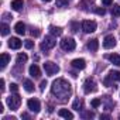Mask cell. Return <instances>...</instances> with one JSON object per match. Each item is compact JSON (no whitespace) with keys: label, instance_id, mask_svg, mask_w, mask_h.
<instances>
[{"label":"cell","instance_id":"6da1fadb","mask_svg":"<svg viewBox=\"0 0 120 120\" xmlns=\"http://www.w3.org/2000/svg\"><path fill=\"white\" fill-rule=\"evenodd\" d=\"M51 92L55 98H58L61 102H65L71 95H72V86L68 81L59 78L56 81L52 82V86H51Z\"/></svg>","mask_w":120,"mask_h":120},{"label":"cell","instance_id":"7a4b0ae2","mask_svg":"<svg viewBox=\"0 0 120 120\" xmlns=\"http://www.w3.org/2000/svg\"><path fill=\"white\" fill-rule=\"evenodd\" d=\"M20 103H21V98H20L17 93L10 95V96L7 98V105H9V107H10L11 110H17V109L20 107Z\"/></svg>","mask_w":120,"mask_h":120},{"label":"cell","instance_id":"3957f363","mask_svg":"<svg viewBox=\"0 0 120 120\" xmlns=\"http://www.w3.org/2000/svg\"><path fill=\"white\" fill-rule=\"evenodd\" d=\"M44 69H45V74L49 75V76H51V75H55V74L59 72V67H58L56 64L51 62V61H48V62L44 64Z\"/></svg>","mask_w":120,"mask_h":120},{"label":"cell","instance_id":"277c9868","mask_svg":"<svg viewBox=\"0 0 120 120\" xmlns=\"http://www.w3.org/2000/svg\"><path fill=\"white\" fill-rule=\"evenodd\" d=\"M75 47H76V42L74 41V38H64L61 41V48L64 51H72L75 49Z\"/></svg>","mask_w":120,"mask_h":120},{"label":"cell","instance_id":"5b68a950","mask_svg":"<svg viewBox=\"0 0 120 120\" xmlns=\"http://www.w3.org/2000/svg\"><path fill=\"white\" fill-rule=\"evenodd\" d=\"M113 81H120V72H119V71H110L109 75H107V78H105L103 83H105L106 86H110Z\"/></svg>","mask_w":120,"mask_h":120},{"label":"cell","instance_id":"8992f818","mask_svg":"<svg viewBox=\"0 0 120 120\" xmlns=\"http://www.w3.org/2000/svg\"><path fill=\"white\" fill-rule=\"evenodd\" d=\"M55 44H56V41H55L54 37H45V40L41 42V49L42 51H48V49L54 48Z\"/></svg>","mask_w":120,"mask_h":120},{"label":"cell","instance_id":"52a82bcc","mask_svg":"<svg viewBox=\"0 0 120 120\" xmlns=\"http://www.w3.org/2000/svg\"><path fill=\"white\" fill-rule=\"evenodd\" d=\"M96 82L92 78H88L83 83V92L85 93H90V92H96Z\"/></svg>","mask_w":120,"mask_h":120},{"label":"cell","instance_id":"ba28073f","mask_svg":"<svg viewBox=\"0 0 120 120\" xmlns=\"http://www.w3.org/2000/svg\"><path fill=\"white\" fill-rule=\"evenodd\" d=\"M82 30L85 33H88V34L93 33L96 30V23L92 21V20H85V21H82Z\"/></svg>","mask_w":120,"mask_h":120},{"label":"cell","instance_id":"9c48e42d","mask_svg":"<svg viewBox=\"0 0 120 120\" xmlns=\"http://www.w3.org/2000/svg\"><path fill=\"white\" fill-rule=\"evenodd\" d=\"M27 106H28V109H30L31 112H34V113H38L40 109H41V105H40V102H38L37 99H30V100L27 102Z\"/></svg>","mask_w":120,"mask_h":120},{"label":"cell","instance_id":"30bf717a","mask_svg":"<svg viewBox=\"0 0 120 120\" xmlns=\"http://www.w3.org/2000/svg\"><path fill=\"white\" fill-rule=\"evenodd\" d=\"M114 45H116V38H114L113 35H106L105 40H103V47H105L106 49H110V48H113Z\"/></svg>","mask_w":120,"mask_h":120},{"label":"cell","instance_id":"8fae6325","mask_svg":"<svg viewBox=\"0 0 120 120\" xmlns=\"http://www.w3.org/2000/svg\"><path fill=\"white\" fill-rule=\"evenodd\" d=\"M71 65L75 69H85L86 62H85V59H82V58H76V59H74V61L71 62Z\"/></svg>","mask_w":120,"mask_h":120},{"label":"cell","instance_id":"7c38bea8","mask_svg":"<svg viewBox=\"0 0 120 120\" xmlns=\"http://www.w3.org/2000/svg\"><path fill=\"white\" fill-rule=\"evenodd\" d=\"M21 45H23V42H21L19 38H16V37H11V38L9 40V47H10L11 49H19Z\"/></svg>","mask_w":120,"mask_h":120},{"label":"cell","instance_id":"4fadbf2b","mask_svg":"<svg viewBox=\"0 0 120 120\" xmlns=\"http://www.w3.org/2000/svg\"><path fill=\"white\" fill-rule=\"evenodd\" d=\"M106 58L109 59L112 64L120 67V55H119V54H109V55H106Z\"/></svg>","mask_w":120,"mask_h":120},{"label":"cell","instance_id":"5bb4252c","mask_svg":"<svg viewBox=\"0 0 120 120\" xmlns=\"http://www.w3.org/2000/svg\"><path fill=\"white\" fill-rule=\"evenodd\" d=\"M86 47H88V49L89 51H92V52H95V51H98V48H99V41L98 40H90V41H88V44H86Z\"/></svg>","mask_w":120,"mask_h":120},{"label":"cell","instance_id":"9a60e30c","mask_svg":"<svg viewBox=\"0 0 120 120\" xmlns=\"http://www.w3.org/2000/svg\"><path fill=\"white\" fill-rule=\"evenodd\" d=\"M23 7H24V2H23V0H13V2H11V9L13 10L20 11Z\"/></svg>","mask_w":120,"mask_h":120},{"label":"cell","instance_id":"2e32d148","mask_svg":"<svg viewBox=\"0 0 120 120\" xmlns=\"http://www.w3.org/2000/svg\"><path fill=\"white\" fill-rule=\"evenodd\" d=\"M30 75H31L33 78H40V76H41V71H40V68H38L35 64L30 67Z\"/></svg>","mask_w":120,"mask_h":120},{"label":"cell","instance_id":"e0dca14e","mask_svg":"<svg viewBox=\"0 0 120 120\" xmlns=\"http://www.w3.org/2000/svg\"><path fill=\"white\" fill-rule=\"evenodd\" d=\"M58 114L61 116V117H64V119H69V120H72V119H74L72 112H69V110H67V109H61V110L58 112Z\"/></svg>","mask_w":120,"mask_h":120},{"label":"cell","instance_id":"ac0fdd59","mask_svg":"<svg viewBox=\"0 0 120 120\" xmlns=\"http://www.w3.org/2000/svg\"><path fill=\"white\" fill-rule=\"evenodd\" d=\"M14 30H16V33L17 34H20V35H23V34H26V26H24V23H17L16 24V27H14Z\"/></svg>","mask_w":120,"mask_h":120},{"label":"cell","instance_id":"d6986e66","mask_svg":"<svg viewBox=\"0 0 120 120\" xmlns=\"http://www.w3.org/2000/svg\"><path fill=\"white\" fill-rule=\"evenodd\" d=\"M9 61H10L9 54H2V62H0V68L4 69V68H6V65L9 64Z\"/></svg>","mask_w":120,"mask_h":120},{"label":"cell","instance_id":"ffe728a7","mask_svg":"<svg viewBox=\"0 0 120 120\" xmlns=\"http://www.w3.org/2000/svg\"><path fill=\"white\" fill-rule=\"evenodd\" d=\"M24 89H26L28 93H31V92L34 90V85H33V82H31V81H28V79H27V81H24Z\"/></svg>","mask_w":120,"mask_h":120},{"label":"cell","instance_id":"44dd1931","mask_svg":"<svg viewBox=\"0 0 120 120\" xmlns=\"http://www.w3.org/2000/svg\"><path fill=\"white\" fill-rule=\"evenodd\" d=\"M49 31H51L52 35H56V37L62 34V30L59 28V27H55V26H51V27H49Z\"/></svg>","mask_w":120,"mask_h":120},{"label":"cell","instance_id":"7402d4cb","mask_svg":"<svg viewBox=\"0 0 120 120\" xmlns=\"http://www.w3.org/2000/svg\"><path fill=\"white\" fill-rule=\"evenodd\" d=\"M27 59H28V56H27L26 54H19V55H17V64L21 65V64H24V62L27 61Z\"/></svg>","mask_w":120,"mask_h":120},{"label":"cell","instance_id":"603a6c76","mask_svg":"<svg viewBox=\"0 0 120 120\" xmlns=\"http://www.w3.org/2000/svg\"><path fill=\"white\" fill-rule=\"evenodd\" d=\"M112 16L113 17H119L120 16V6L119 4H113V7H112Z\"/></svg>","mask_w":120,"mask_h":120},{"label":"cell","instance_id":"cb8c5ba5","mask_svg":"<svg viewBox=\"0 0 120 120\" xmlns=\"http://www.w3.org/2000/svg\"><path fill=\"white\" fill-rule=\"evenodd\" d=\"M0 30H2V35H7V34L10 33V27H9L6 23H3L2 26H0Z\"/></svg>","mask_w":120,"mask_h":120},{"label":"cell","instance_id":"d4e9b609","mask_svg":"<svg viewBox=\"0 0 120 120\" xmlns=\"http://www.w3.org/2000/svg\"><path fill=\"white\" fill-rule=\"evenodd\" d=\"M81 116H82V119H92V117H95V113L89 110V112H82Z\"/></svg>","mask_w":120,"mask_h":120},{"label":"cell","instance_id":"484cf974","mask_svg":"<svg viewBox=\"0 0 120 120\" xmlns=\"http://www.w3.org/2000/svg\"><path fill=\"white\" fill-rule=\"evenodd\" d=\"M56 7H68V0H56Z\"/></svg>","mask_w":120,"mask_h":120},{"label":"cell","instance_id":"4316f807","mask_svg":"<svg viewBox=\"0 0 120 120\" xmlns=\"http://www.w3.org/2000/svg\"><path fill=\"white\" fill-rule=\"evenodd\" d=\"M81 107H82V100L76 99V100L74 102V105H72V109H75V110H81Z\"/></svg>","mask_w":120,"mask_h":120},{"label":"cell","instance_id":"83f0119b","mask_svg":"<svg viewBox=\"0 0 120 120\" xmlns=\"http://www.w3.org/2000/svg\"><path fill=\"white\" fill-rule=\"evenodd\" d=\"M103 99L106 100V109H112V107L114 106V103H113V102L110 100V98H109V96H105Z\"/></svg>","mask_w":120,"mask_h":120},{"label":"cell","instance_id":"f1b7e54d","mask_svg":"<svg viewBox=\"0 0 120 120\" xmlns=\"http://www.w3.org/2000/svg\"><path fill=\"white\" fill-rule=\"evenodd\" d=\"M24 47H26V48H27V49H31V48H33V47H34V42H33V41H31V40H27V41H26V42H24Z\"/></svg>","mask_w":120,"mask_h":120},{"label":"cell","instance_id":"f546056e","mask_svg":"<svg viewBox=\"0 0 120 120\" xmlns=\"http://www.w3.org/2000/svg\"><path fill=\"white\" fill-rule=\"evenodd\" d=\"M100 103H102V100H100V99H93L90 105H92V107H99V106H100Z\"/></svg>","mask_w":120,"mask_h":120},{"label":"cell","instance_id":"4dcf8cb0","mask_svg":"<svg viewBox=\"0 0 120 120\" xmlns=\"http://www.w3.org/2000/svg\"><path fill=\"white\" fill-rule=\"evenodd\" d=\"M31 35H34V37H38L40 35V30H37V28H31Z\"/></svg>","mask_w":120,"mask_h":120},{"label":"cell","instance_id":"1f68e13d","mask_svg":"<svg viewBox=\"0 0 120 120\" xmlns=\"http://www.w3.org/2000/svg\"><path fill=\"white\" fill-rule=\"evenodd\" d=\"M103 6H113V0H102Z\"/></svg>","mask_w":120,"mask_h":120},{"label":"cell","instance_id":"d6a6232c","mask_svg":"<svg viewBox=\"0 0 120 120\" xmlns=\"http://www.w3.org/2000/svg\"><path fill=\"white\" fill-rule=\"evenodd\" d=\"M95 11H96V13H98V14H99V16H103V14H105V13H106V11H105V9H103V7H102V9H100V7H98V9H96V10H95Z\"/></svg>","mask_w":120,"mask_h":120},{"label":"cell","instance_id":"836d02e7","mask_svg":"<svg viewBox=\"0 0 120 120\" xmlns=\"http://www.w3.org/2000/svg\"><path fill=\"white\" fill-rule=\"evenodd\" d=\"M10 90H11V92H17V90H19V86H17L16 83H11V85H10Z\"/></svg>","mask_w":120,"mask_h":120},{"label":"cell","instance_id":"e575fe53","mask_svg":"<svg viewBox=\"0 0 120 120\" xmlns=\"http://www.w3.org/2000/svg\"><path fill=\"white\" fill-rule=\"evenodd\" d=\"M0 89H2V92H4V79L0 81Z\"/></svg>","mask_w":120,"mask_h":120},{"label":"cell","instance_id":"d590c367","mask_svg":"<svg viewBox=\"0 0 120 120\" xmlns=\"http://www.w3.org/2000/svg\"><path fill=\"white\" fill-rule=\"evenodd\" d=\"M45 86H47V82H45V81H42V82H41V86H40V89H41V90H44V88H45Z\"/></svg>","mask_w":120,"mask_h":120},{"label":"cell","instance_id":"8d00e7d4","mask_svg":"<svg viewBox=\"0 0 120 120\" xmlns=\"http://www.w3.org/2000/svg\"><path fill=\"white\" fill-rule=\"evenodd\" d=\"M100 119H109V116H107V114H102Z\"/></svg>","mask_w":120,"mask_h":120},{"label":"cell","instance_id":"74e56055","mask_svg":"<svg viewBox=\"0 0 120 120\" xmlns=\"http://www.w3.org/2000/svg\"><path fill=\"white\" fill-rule=\"evenodd\" d=\"M44 2H51V0H44Z\"/></svg>","mask_w":120,"mask_h":120}]
</instances>
